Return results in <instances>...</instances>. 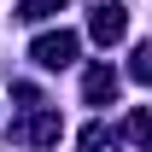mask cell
Segmentation results:
<instances>
[{
    "instance_id": "obj_1",
    "label": "cell",
    "mask_w": 152,
    "mask_h": 152,
    "mask_svg": "<svg viewBox=\"0 0 152 152\" xmlns=\"http://www.w3.org/2000/svg\"><path fill=\"white\" fill-rule=\"evenodd\" d=\"M88 35H94L99 47H117V41L129 35V12H123L117 0H105V6H94V18H88Z\"/></svg>"
},
{
    "instance_id": "obj_2",
    "label": "cell",
    "mask_w": 152,
    "mask_h": 152,
    "mask_svg": "<svg viewBox=\"0 0 152 152\" xmlns=\"http://www.w3.org/2000/svg\"><path fill=\"white\" fill-rule=\"evenodd\" d=\"M29 53H35V64H47V70H64V64L76 58V35L70 29H53V35H41Z\"/></svg>"
},
{
    "instance_id": "obj_3",
    "label": "cell",
    "mask_w": 152,
    "mask_h": 152,
    "mask_svg": "<svg viewBox=\"0 0 152 152\" xmlns=\"http://www.w3.org/2000/svg\"><path fill=\"white\" fill-rule=\"evenodd\" d=\"M82 94L94 99V105H99V99H111V94H117V76L99 64V70H88V76H82Z\"/></svg>"
},
{
    "instance_id": "obj_4",
    "label": "cell",
    "mask_w": 152,
    "mask_h": 152,
    "mask_svg": "<svg viewBox=\"0 0 152 152\" xmlns=\"http://www.w3.org/2000/svg\"><path fill=\"white\" fill-rule=\"evenodd\" d=\"M23 140H35V146H47V140H58V117L53 111H41L29 129H23Z\"/></svg>"
},
{
    "instance_id": "obj_5",
    "label": "cell",
    "mask_w": 152,
    "mask_h": 152,
    "mask_svg": "<svg viewBox=\"0 0 152 152\" xmlns=\"http://www.w3.org/2000/svg\"><path fill=\"white\" fill-rule=\"evenodd\" d=\"M82 146H88V152H111V129L88 123V129H82Z\"/></svg>"
},
{
    "instance_id": "obj_6",
    "label": "cell",
    "mask_w": 152,
    "mask_h": 152,
    "mask_svg": "<svg viewBox=\"0 0 152 152\" xmlns=\"http://www.w3.org/2000/svg\"><path fill=\"white\" fill-rule=\"evenodd\" d=\"M129 76H134V82H152V41H146V47H140V53H134V64H129Z\"/></svg>"
},
{
    "instance_id": "obj_7",
    "label": "cell",
    "mask_w": 152,
    "mask_h": 152,
    "mask_svg": "<svg viewBox=\"0 0 152 152\" xmlns=\"http://www.w3.org/2000/svg\"><path fill=\"white\" fill-rule=\"evenodd\" d=\"M129 134H134V140L152 152V117H146V111H134V117H129Z\"/></svg>"
},
{
    "instance_id": "obj_8",
    "label": "cell",
    "mask_w": 152,
    "mask_h": 152,
    "mask_svg": "<svg viewBox=\"0 0 152 152\" xmlns=\"http://www.w3.org/2000/svg\"><path fill=\"white\" fill-rule=\"evenodd\" d=\"M64 12V0H23V18H53Z\"/></svg>"
}]
</instances>
